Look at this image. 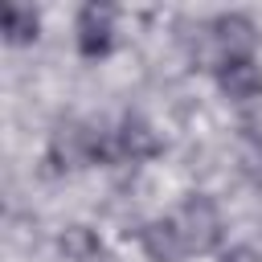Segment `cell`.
Wrapping results in <instances>:
<instances>
[{"label":"cell","instance_id":"cell-1","mask_svg":"<svg viewBox=\"0 0 262 262\" xmlns=\"http://www.w3.org/2000/svg\"><path fill=\"white\" fill-rule=\"evenodd\" d=\"M172 221H176L180 242H184L188 254H209V250H217V242H221V213H217L213 196H201V192L188 196Z\"/></svg>","mask_w":262,"mask_h":262},{"label":"cell","instance_id":"cell-2","mask_svg":"<svg viewBox=\"0 0 262 262\" xmlns=\"http://www.w3.org/2000/svg\"><path fill=\"white\" fill-rule=\"evenodd\" d=\"M111 41H115V8L111 4H86L78 12V49H82V57L111 53Z\"/></svg>","mask_w":262,"mask_h":262},{"label":"cell","instance_id":"cell-3","mask_svg":"<svg viewBox=\"0 0 262 262\" xmlns=\"http://www.w3.org/2000/svg\"><path fill=\"white\" fill-rule=\"evenodd\" d=\"M213 41H217V49H221V61L250 57L254 45H258V29H254L250 16L229 12V16H217V20H213Z\"/></svg>","mask_w":262,"mask_h":262},{"label":"cell","instance_id":"cell-4","mask_svg":"<svg viewBox=\"0 0 262 262\" xmlns=\"http://www.w3.org/2000/svg\"><path fill=\"white\" fill-rule=\"evenodd\" d=\"M217 86L237 98V102H250L262 94V66L254 57H233V61H221L217 66Z\"/></svg>","mask_w":262,"mask_h":262},{"label":"cell","instance_id":"cell-5","mask_svg":"<svg viewBox=\"0 0 262 262\" xmlns=\"http://www.w3.org/2000/svg\"><path fill=\"white\" fill-rule=\"evenodd\" d=\"M139 242H143V250H147L151 262H180V258L188 254L184 242H180L176 221H147V225L139 229Z\"/></svg>","mask_w":262,"mask_h":262},{"label":"cell","instance_id":"cell-6","mask_svg":"<svg viewBox=\"0 0 262 262\" xmlns=\"http://www.w3.org/2000/svg\"><path fill=\"white\" fill-rule=\"evenodd\" d=\"M119 151L127 160H151V156H160V135L139 115H127L119 127Z\"/></svg>","mask_w":262,"mask_h":262},{"label":"cell","instance_id":"cell-7","mask_svg":"<svg viewBox=\"0 0 262 262\" xmlns=\"http://www.w3.org/2000/svg\"><path fill=\"white\" fill-rule=\"evenodd\" d=\"M37 37V12L25 4H4V41L8 45H25Z\"/></svg>","mask_w":262,"mask_h":262},{"label":"cell","instance_id":"cell-8","mask_svg":"<svg viewBox=\"0 0 262 262\" xmlns=\"http://www.w3.org/2000/svg\"><path fill=\"white\" fill-rule=\"evenodd\" d=\"M61 250H66L70 258H78V262H82V258H90V254L98 250V242H94V233H90L86 225H74V229H66V233H61Z\"/></svg>","mask_w":262,"mask_h":262},{"label":"cell","instance_id":"cell-9","mask_svg":"<svg viewBox=\"0 0 262 262\" xmlns=\"http://www.w3.org/2000/svg\"><path fill=\"white\" fill-rule=\"evenodd\" d=\"M221 262H262V254L254 246H233V250L221 254Z\"/></svg>","mask_w":262,"mask_h":262}]
</instances>
